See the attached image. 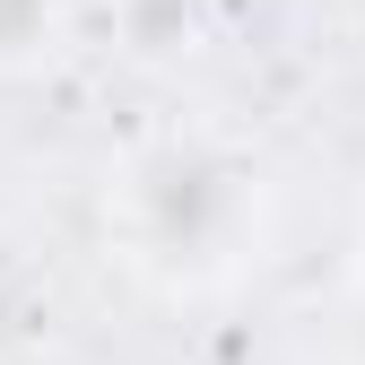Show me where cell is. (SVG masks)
Returning <instances> with one entry per match:
<instances>
[{"instance_id": "obj_1", "label": "cell", "mask_w": 365, "mask_h": 365, "mask_svg": "<svg viewBox=\"0 0 365 365\" xmlns=\"http://www.w3.org/2000/svg\"><path fill=\"white\" fill-rule=\"evenodd\" d=\"M261 174L209 130H165L130 148L113 192H105V235L113 252L165 296H209L261 252Z\"/></svg>"}, {"instance_id": "obj_2", "label": "cell", "mask_w": 365, "mask_h": 365, "mask_svg": "<svg viewBox=\"0 0 365 365\" xmlns=\"http://www.w3.org/2000/svg\"><path fill=\"white\" fill-rule=\"evenodd\" d=\"M61 43V0H0V70H35Z\"/></svg>"}]
</instances>
